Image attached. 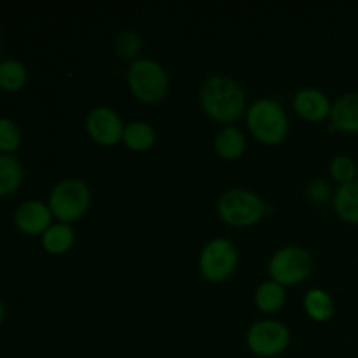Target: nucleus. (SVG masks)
I'll list each match as a JSON object with an SVG mask.
<instances>
[{
	"mask_svg": "<svg viewBox=\"0 0 358 358\" xmlns=\"http://www.w3.org/2000/svg\"><path fill=\"white\" fill-rule=\"evenodd\" d=\"M304 310L315 322H327L334 315V301L325 290L311 289L304 297Z\"/></svg>",
	"mask_w": 358,
	"mask_h": 358,
	"instance_id": "20",
	"label": "nucleus"
},
{
	"mask_svg": "<svg viewBox=\"0 0 358 358\" xmlns=\"http://www.w3.org/2000/svg\"><path fill=\"white\" fill-rule=\"evenodd\" d=\"M294 110L306 121L318 122L331 117L332 103L324 91L317 87H304L294 96Z\"/></svg>",
	"mask_w": 358,
	"mask_h": 358,
	"instance_id": "11",
	"label": "nucleus"
},
{
	"mask_svg": "<svg viewBox=\"0 0 358 358\" xmlns=\"http://www.w3.org/2000/svg\"><path fill=\"white\" fill-rule=\"evenodd\" d=\"M217 213L229 226L248 227L264 217L266 203L247 189H229L219 198Z\"/></svg>",
	"mask_w": 358,
	"mask_h": 358,
	"instance_id": "5",
	"label": "nucleus"
},
{
	"mask_svg": "<svg viewBox=\"0 0 358 358\" xmlns=\"http://www.w3.org/2000/svg\"><path fill=\"white\" fill-rule=\"evenodd\" d=\"M247 149L245 135L236 126H224L215 136V150L222 159H238Z\"/></svg>",
	"mask_w": 358,
	"mask_h": 358,
	"instance_id": "14",
	"label": "nucleus"
},
{
	"mask_svg": "<svg viewBox=\"0 0 358 358\" xmlns=\"http://www.w3.org/2000/svg\"><path fill=\"white\" fill-rule=\"evenodd\" d=\"M290 343V332L278 320H259L248 329L247 346L254 355L273 358L282 355Z\"/></svg>",
	"mask_w": 358,
	"mask_h": 358,
	"instance_id": "8",
	"label": "nucleus"
},
{
	"mask_svg": "<svg viewBox=\"0 0 358 358\" xmlns=\"http://www.w3.org/2000/svg\"><path fill=\"white\" fill-rule=\"evenodd\" d=\"M3 320H6V306H3L2 299H0V325L3 324Z\"/></svg>",
	"mask_w": 358,
	"mask_h": 358,
	"instance_id": "25",
	"label": "nucleus"
},
{
	"mask_svg": "<svg viewBox=\"0 0 358 358\" xmlns=\"http://www.w3.org/2000/svg\"><path fill=\"white\" fill-rule=\"evenodd\" d=\"M306 198L310 201L317 203V205H325L327 201H331L334 196H332V187L327 180H313L308 184L306 187Z\"/></svg>",
	"mask_w": 358,
	"mask_h": 358,
	"instance_id": "24",
	"label": "nucleus"
},
{
	"mask_svg": "<svg viewBox=\"0 0 358 358\" xmlns=\"http://www.w3.org/2000/svg\"><path fill=\"white\" fill-rule=\"evenodd\" d=\"M0 56H2V41H0ZM2 59V58H0Z\"/></svg>",
	"mask_w": 358,
	"mask_h": 358,
	"instance_id": "26",
	"label": "nucleus"
},
{
	"mask_svg": "<svg viewBox=\"0 0 358 358\" xmlns=\"http://www.w3.org/2000/svg\"><path fill=\"white\" fill-rule=\"evenodd\" d=\"M142 49V41L138 35L131 30H124L115 38V51L122 59H133Z\"/></svg>",
	"mask_w": 358,
	"mask_h": 358,
	"instance_id": "23",
	"label": "nucleus"
},
{
	"mask_svg": "<svg viewBox=\"0 0 358 358\" xmlns=\"http://www.w3.org/2000/svg\"><path fill=\"white\" fill-rule=\"evenodd\" d=\"M21 147V129L10 117L0 115V154H14Z\"/></svg>",
	"mask_w": 358,
	"mask_h": 358,
	"instance_id": "21",
	"label": "nucleus"
},
{
	"mask_svg": "<svg viewBox=\"0 0 358 358\" xmlns=\"http://www.w3.org/2000/svg\"><path fill=\"white\" fill-rule=\"evenodd\" d=\"M73 240H76V233L70 227V224H52L44 234H42L41 241L42 247L48 254L51 255H63L72 248Z\"/></svg>",
	"mask_w": 358,
	"mask_h": 358,
	"instance_id": "16",
	"label": "nucleus"
},
{
	"mask_svg": "<svg viewBox=\"0 0 358 358\" xmlns=\"http://www.w3.org/2000/svg\"><path fill=\"white\" fill-rule=\"evenodd\" d=\"M331 121L338 131L358 133V93H346L334 101Z\"/></svg>",
	"mask_w": 358,
	"mask_h": 358,
	"instance_id": "12",
	"label": "nucleus"
},
{
	"mask_svg": "<svg viewBox=\"0 0 358 358\" xmlns=\"http://www.w3.org/2000/svg\"><path fill=\"white\" fill-rule=\"evenodd\" d=\"M238 266V250L226 238H213L199 254V271L212 283L226 282Z\"/></svg>",
	"mask_w": 358,
	"mask_h": 358,
	"instance_id": "7",
	"label": "nucleus"
},
{
	"mask_svg": "<svg viewBox=\"0 0 358 358\" xmlns=\"http://www.w3.org/2000/svg\"><path fill=\"white\" fill-rule=\"evenodd\" d=\"M334 210L345 222L358 224V178L339 185L334 192Z\"/></svg>",
	"mask_w": 358,
	"mask_h": 358,
	"instance_id": "13",
	"label": "nucleus"
},
{
	"mask_svg": "<svg viewBox=\"0 0 358 358\" xmlns=\"http://www.w3.org/2000/svg\"><path fill=\"white\" fill-rule=\"evenodd\" d=\"M247 126L252 135L266 145L283 142L289 133L285 108L273 98H259L247 108Z\"/></svg>",
	"mask_w": 358,
	"mask_h": 358,
	"instance_id": "2",
	"label": "nucleus"
},
{
	"mask_svg": "<svg viewBox=\"0 0 358 358\" xmlns=\"http://www.w3.org/2000/svg\"><path fill=\"white\" fill-rule=\"evenodd\" d=\"M48 205L55 219L62 224H72L90 208L91 191L80 178H65L52 187Z\"/></svg>",
	"mask_w": 358,
	"mask_h": 358,
	"instance_id": "4",
	"label": "nucleus"
},
{
	"mask_svg": "<svg viewBox=\"0 0 358 358\" xmlns=\"http://www.w3.org/2000/svg\"><path fill=\"white\" fill-rule=\"evenodd\" d=\"M124 128L121 115L110 107L93 108L86 117V129L90 136L105 147L117 145L119 142H122Z\"/></svg>",
	"mask_w": 358,
	"mask_h": 358,
	"instance_id": "9",
	"label": "nucleus"
},
{
	"mask_svg": "<svg viewBox=\"0 0 358 358\" xmlns=\"http://www.w3.org/2000/svg\"><path fill=\"white\" fill-rule=\"evenodd\" d=\"M13 222L16 229L23 234H28V236L41 234L42 236L52 226V212L45 203L38 199H28L14 210Z\"/></svg>",
	"mask_w": 358,
	"mask_h": 358,
	"instance_id": "10",
	"label": "nucleus"
},
{
	"mask_svg": "<svg viewBox=\"0 0 358 358\" xmlns=\"http://www.w3.org/2000/svg\"><path fill=\"white\" fill-rule=\"evenodd\" d=\"M28 70L20 59H0V90L7 93H16L27 84Z\"/></svg>",
	"mask_w": 358,
	"mask_h": 358,
	"instance_id": "18",
	"label": "nucleus"
},
{
	"mask_svg": "<svg viewBox=\"0 0 358 358\" xmlns=\"http://www.w3.org/2000/svg\"><path fill=\"white\" fill-rule=\"evenodd\" d=\"M199 101L208 117L231 124L247 112V96L240 84L227 76H212L203 83Z\"/></svg>",
	"mask_w": 358,
	"mask_h": 358,
	"instance_id": "1",
	"label": "nucleus"
},
{
	"mask_svg": "<svg viewBox=\"0 0 358 358\" xmlns=\"http://www.w3.org/2000/svg\"><path fill=\"white\" fill-rule=\"evenodd\" d=\"M255 304L262 313H276L285 304V287L273 280L261 283L255 290Z\"/></svg>",
	"mask_w": 358,
	"mask_h": 358,
	"instance_id": "19",
	"label": "nucleus"
},
{
	"mask_svg": "<svg viewBox=\"0 0 358 358\" xmlns=\"http://www.w3.org/2000/svg\"><path fill=\"white\" fill-rule=\"evenodd\" d=\"M23 166L14 154H0V198L14 194L23 184Z\"/></svg>",
	"mask_w": 358,
	"mask_h": 358,
	"instance_id": "15",
	"label": "nucleus"
},
{
	"mask_svg": "<svg viewBox=\"0 0 358 358\" xmlns=\"http://www.w3.org/2000/svg\"><path fill=\"white\" fill-rule=\"evenodd\" d=\"M331 175L336 182H339V185L348 184V182L355 180V177H357L355 161H353L350 156L339 154V156H336L334 159H332Z\"/></svg>",
	"mask_w": 358,
	"mask_h": 358,
	"instance_id": "22",
	"label": "nucleus"
},
{
	"mask_svg": "<svg viewBox=\"0 0 358 358\" xmlns=\"http://www.w3.org/2000/svg\"><path fill=\"white\" fill-rule=\"evenodd\" d=\"M269 276L280 285H299L313 271V257L303 247H283L269 261Z\"/></svg>",
	"mask_w": 358,
	"mask_h": 358,
	"instance_id": "6",
	"label": "nucleus"
},
{
	"mask_svg": "<svg viewBox=\"0 0 358 358\" xmlns=\"http://www.w3.org/2000/svg\"><path fill=\"white\" fill-rule=\"evenodd\" d=\"M128 86L131 93L145 103H159L166 98L170 79L163 65L149 58H138L128 69Z\"/></svg>",
	"mask_w": 358,
	"mask_h": 358,
	"instance_id": "3",
	"label": "nucleus"
},
{
	"mask_svg": "<svg viewBox=\"0 0 358 358\" xmlns=\"http://www.w3.org/2000/svg\"><path fill=\"white\" fill-rule=\"evenodd\" d=\"M122 142H124V145L128 149L135 150V152H143V150H149L154 145V142H156V131H154V128L149 122H129L124 128Z\"/></svg>",
	"mask_w": 358,
	"mask_h": 358,
	"instance_id": "17",
	"label": "nucleus"
}]
</instances>
